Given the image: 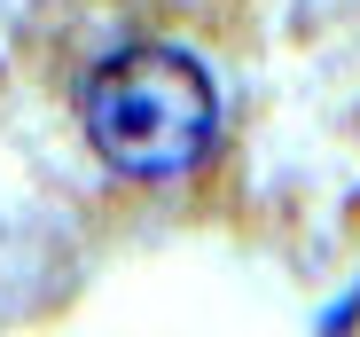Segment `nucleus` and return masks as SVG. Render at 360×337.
<instances>
[{
    "mask_svg": "<svg viewBox=\"0 0 360 337\" xmlns=\"http://www.w3.org/2000/svg\"><path fill=\"white\" fill-rule=\"evenodd\" d=\"M219 134V94L196 55L180 47H126L86 79V141L102 165L134 181L188 173Z\"/></svg>",
    "mask_w": 360,
    "mask_h": 337,
    "instance_id": "f257e3e1",
    "label": "nucleus"
}]
</instances>
